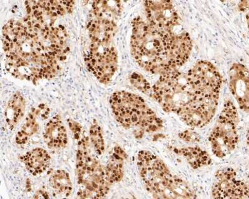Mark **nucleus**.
Returning <instances> with one entry per match:
<instances>
[{
    "instance_id": "9b49d317",
    "label": "nucleus",
    "mask_w": 249,
    "mask_h": 199,
    "mask_svg": "<svg viewBox=\"0 0 249 199\" xmlns=\"http://www.w3.org/2000/svg\"><path fill=\"white\" fill-rule=\"evenodd\" d=\"M127 158L126 152L119 146L113 148L104 167L107 179L111 185L121 182L124 176V161Z\"/></svg>"
},
{
    "instance_id": "f3484780",
    "label": "nucleus",
    "mask_w": 249,
    "mask_h": 199,
    "mask_svg": "<svg viewBox=\"0 0 249 199\" xmlns=\"http://www.w3.org/2000/svg\"><path fill=\"white\" fill-rule=\"evenodd\" d=\"M131 83L140 91L146 94H152V88L145 79L142 74L133 73L130 77Z\"/></svg>"
},
{
    "instance_id": "9d476101",
    "label": "nucleus",
    "mask_w": 249,
    "mask_h": 199,
    "mask_svg": "<svg viewBox=\"0 0 249 199\" xmlns=\"http://www.w3.org/2000/svg\"><path fill=\"white\" fill-rule=\"evenodd\" d=\"M22 162L33 176L41 175L50 167L51 158L43 148H35L21 157Z\"/></svg>"
},
{
    "instance_id": "4468645a",
    "label": "nucleus",
    "mask_w": 249,
    "mask_h": 199,
    "mask_svg": "<svg viewBox=\"0 0 249 199\" xmlns=\"http://www.w3.org/2000/svg\"><path fill=\"white\" fill-rule=\"evenodd\" d=\"M26 109V101L19 94L12 97L6 108V123L10 130H13L24 116Z\"/></svg>"
},
{
    "instance_id": "20e7f679",
    "label": "nucleus",
    "mask_w": 249,
    "mask_h": 199,
    "mask_svg": "<svg viewBox=\"0 0 249 199\" xmlns=\"http://www.w3.org/2000/svg\"><path fill=\"white\" fill-rule=\"evenodd\" d=\"M115 118L122 127L153 133L163 128V121L141 97L132 93H113L110 100Z\"/></svg>"
},
{
    "instance_id": "2eb2a0df",
    "label": "nucleus",
    "mask_w": 249,
    "mask_h": 199,
    "mask_svg": "<svg viewBox=\"0 0 249 199\" xmlns=\"http://www.w3.org/2000/svg\"><path fill=\"white\" fill-rule=\"evenodd\" d=\"M50 185L55 194L60 198H68L72 191V184L70 175L64 170L58 169L50 176Z\"/></svg>"
},
{
    "instance_id": "f8f14e48",
    "label": "nucleus",
    "mask_w": 249,
    "mask_h": 199,
    "mask_svg": "<svg viewBox=\"0 0 249 199\" xmlns=\"http://www.w3.org/2000/svg\"><path fill=\"white\" fill-rule=\"evenodd\" d=\"M45 107L46 106L44 104H42V105H39L38 108L33 109L32 112L29 114L23 127L18 133L17 137H16V142L18 145H25L31 137L34 135L38 131L39 126L38 123L37 122L36 118L40 115L45 114L48 112V108H46L42 112Z\"/></svg>"
},
{
    "instance_id": "0eeeda50",
    "label": "nucleus",
    "mask_w": 249,
    "mask_h": 199,
    "mask_svg": "<svg viewBox=\"0 0 249 199\" xmlns=\"http://www.w3.org/2000/svg\"><path fill=\"white\" fill-rule=\"evenodd\" d=\"M144 8L147 21L156 27L172 32L184 30L172 1H145Z\"/></svg>"
},
{
    "instance_id": "dca6fc26",
    "label": "nucleus",
    "mask_w": 249,
    "mask_h": 199,
    "mask_svg": "<svg viewBox=\"0 0 249 199\" xmlns=\"http://www.w3.org/2000/svg\"><path fill=\"white\" fill-rule=\"evenodd\" d=\"M90 139L91 143L95 150V152L99 155H102L105 151V143L101 127L96 121H94L90 128Z\"/></svg>"
},
{
    "instance_id": "39448f33",
    "label": "nucleus",
    "mask_w": 249,
    "mask_h": 199,
    "mask_svg": "<svg viewBox=\"0 0 249 199\" xmlns=\"http://www.w3.org/2000/svg\"><path fill=\"white\" fill-rule=\"evenodd\" d=\"M239 122L236 108L232 101H227L209 139L213 154L217 158H224L236 148Z\"/></svg>"
},
{
    "instance_id": "6e6552de",
    "label": "nucleus",
    "mask_w": 249,
    "mask_h": 199,
    "mask_svg": "<svg viewBox=\"0 0 249 199\" xmlns=\"http://www.w3.org/2000/svg\"><path fill=\"white\" fill-rule=\"evenodd\" d=\"M230 88L242 110L249 112V71L245 66L234 64L230 71Z\"/></svg>"
},
{
    "instance_id": "f257e3e1",
    "label": "nucleus",
    "mask_w": 249,
    "mask_h": 199,
    "mask_svg": "<svg viewBox=\"0 0 249 199\" xmlns=\"http://www.w3.org/2000/svg\"><path fill=\"white\" fill-rule=\"evenodd\" d=\"M222 80L212 63L200 61L188 71L174 70L160 76L151 96L164 111L177 114L190 127L201 128L216 112Z\"/></svg>"
},
{
    "instance_id": "423d86ee",
    "label": "nucleus",
    "mask_w": 249,
    "mask_h": 199,
    "mask_svg": "<svg viewBox=\"0 0 249 199\" xmlns=\"http://www.w3.org/2000/svg\"><path fill=\"white\" fill-rule=\"evenodd\" d=\"M248 185L240 179L232 168L219 170L214 177L212 196L215 199H248Z\"/></svg>"
},
{
    "instance_id": "ddd939ff",
    "label": "nucleus",
    "mask_w": 249,
    "mask_h": 199,
    "mask_svg": "<svg viewBox=\"0 0 249 199\" xmlns=\"http://www.w3.org/2000/svg\"><path fill=\"white\" fill-rule=\"evenodd\" d=\"M174 151L175 153L183 157L188 161L189 165L195 169L206 166L211 163V159L208 152L199 148H175Z\"/></svg>"
},
{
    "instance_id": "7ed1b4c3",
    "label": "nucleus",
    "mask_w": 249,
    "mask_h": 199,
    "mask_svg": "<svg viewBox=\"0 0 249 199\" xmlns=\"http://www.w3.org/2000/svg\"><path fill=\"white\" fill-rule=\"evenodd\" d=\"M137 166L146 190L157 199H193L196 194L183 179L171 173L165 163L155 154L142 151Z\"/></svg>"
},
{
    "instance_id": "1a4fd4ad",
    "label": "nucleus",
    "mask_w": 249,
    "mask_h": 199,
    "mask_svg": "<svg viewBox=\"0 0 249 199\" xmlns=\"http://www.w3.org/2000/svg\"><path fill=\"white\" fill-rule=\"evenodd\" d=\"M54 117L44 128V139L48 147L51 149H61L68 143V134L65 127L59 118Z\"/></svg>"
},
{
    "instance_id": "f03ea898",
    "label": "nucleus",
    "mask_w": 249,
    "mask_h": 199,
    "mask_svg": "<svg viewBox=\"0 0 249 199\" xmlns=\"http://www.w3.org/2000/svg\"><path fill=\"white\" fill-rule=\"evenodd\" d=\"M132 25L131 52L145 71L161 76L178 69L188 61L193 44L185 30L172 32L156 27L140 17L133 19Z\"/></svg>"
}]
</instances>
